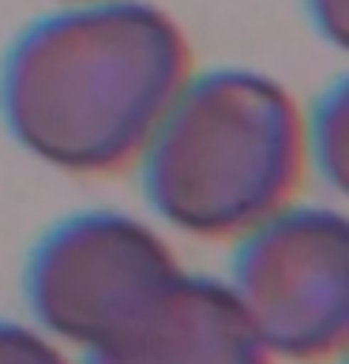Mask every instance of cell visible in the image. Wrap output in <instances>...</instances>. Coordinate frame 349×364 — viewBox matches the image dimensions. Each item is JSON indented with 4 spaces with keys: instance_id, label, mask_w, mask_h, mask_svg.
Wrapping results in <instances>:
<instances>
[{
    "instance_id": "7a4b0ae2",
    "label": "cell",
    "mask_w": 349,
    "mask_h": 364,
    "mask_svg": "<svg viewBox=\"0 0 349 364\" xmlns=\"http://www.w3.org/2000/svg\"><path fill=\"white\" fill-rule=\"evenodd\" d=\"M136 166L146 203L169 229L237 245L297 203L304 109L274 75L192 72Z\"/></svg>"
},
{
    "instance_id": "3957f363",
    "label": "cell",
    "mask_w": 349,
    "mask_h": 364,
    "mask_svg": "<svg viewBox=\"0 0 349 364\" xmlns=\"http://www.w3.org/2000/svg\"><path fill=\"white\" fill-rule=\"evenodd\" d=\"M184 274L151 222L83 210L49 229L23 271L31 323L79 357L109 346Z\"/></svg>"
},
{
    "instance_id": "6da1fadb",
    "label": "cell",
    "mask_w": 349,
    "mask_h": 364,
    "mask_svg": "<svg viewBox=\"0 0 349 364\" xmlns=\"http://www.w3.org/2000/svg\"><path fill=\"white\" fill-rule=\"evenodd\" d=\"M188 75V38L158 4H72L11 42L0 117L31 158L72 177H109L143 158Z\"/></svg>"
},
{
    "instance_id": "ba28073f",
    "label": "cell",
    "mask_w": 349,
    "mask_h": 364,
    "mask_svg": "<svg viewBox=\"0 0 349 364\" xmlns=\"http://www.w3.org/2000/svg\"><path fill=\"white\" fill-rule=\"evenodd\" d=\"M308 16H312L316 31L327 38L331 46H345L349 34V0H308Z\"/></svg>"
},
{
    "instance_id": "8992f818",
    "label": "cell",
    "mask_w": 349,
    "mask_h": 364,
    "mask_svg": "<svg viewBox=\"0 0 349 364\" xmlns=\"http://www.w3.org/2000/svg\"><path fill=\"white\" fill-rule=\"evenodd\" d=\"M304 151L308 166L319 169L334 192L345 188L349 177V90L345 83H334L323 90L312 105V113H304Z\"/></svg>"
},
{
    "instance_id": "5b68a950",
    "label": "cell",
    "mask_w": 349,
    "mask_h": 364,
    "mask_svg": "<svg viewBox=\"0 0 349 364\" xmlns=\"http://www.w3.org/2000/svg\"><path fill=\"white\" fill-rule=\"evenodd\" d=\"M79 364H274L225 278L181 274L173 286Z\"/></svg>"
},
{
    "instance_id": "52a82bcc",
    "label": "cell",
    "mask_w": 349,
    "mask_h": 364,
    "mask_svg": "<svg viewBox=\"0 0 349 364\" xmlns=\"http://www.w3.org/2000/svg\"><path fill=\"white\" fill-rule=\"evenodd\" d=\"M0 364H79L72 349L53 342L34 323L0 319Z\"/></svg>"
},
{
    "instance_id": "277c9868",
    "label": "cell",
    "mask_w": 349,
    "mask_h": 364,
    "mask_svg": "<svg viewBox=\"0 0 349 364\" xmlns=\"http://www.w3.org/2000/svg\"><path fill=\"white\" fill-rule=\"evenodd\" d=\"M225 286L274 364H327L349 342V218L289 203L237 240Z\"/></svg>"
},
{
    "instance_id": "9c48e42d",
    "label": "cell",
    "mask_w": 349,
    "mask_h": 364,
    "mask_svg": "<svg viewBox=\"0 0 349 364\" xmlns=\"http://www.w3.org/2000/svg\"><path fill=\"white\" fill-rule=\"evenodd\" d=\"M60 4H98V0H60Z\"/></svg>"
}]
</instances>
